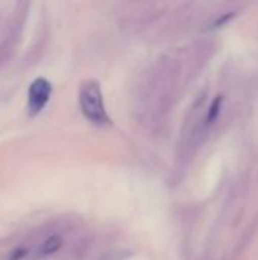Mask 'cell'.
Listing matches in <instances>:
<instances>
[{"label":"cell","mask_w":258,"mask_h":260,"mask_svg":"<svg viewBox=\"0 0 258 260\" xmlns=\"http://www.w3.org/2000/svg\"><path fill=\"white\" fill-rule=\"evenodd\" d=\"M79 107L85 119L97 126H103L109 123V116L106 113L102 90L97 81L87 79L81 84L79 88Z\"/></svg>","instance_id":"1"},{"label":"cell","mask_w":258,"mask_h":260,"mask_svg":"<svg viewBox=\"0 0 258 260\" xmlns=\"http://www.w3.org/2000/svg\"><path fill=\"white\" fill-rule=\"evenodd\" d=\"M52 96V84L46 78H36L30 82L27 90V111L29 116H36L44 110Z\"/></svg>","instance_id":"2"},{"label":"cell","mask_w":258,"mask_h":260,"mask_svg":"<svg viewBox=\"0 0 258 260\" xmlns=\"http://www.w3.org/2000/svg\"><path fill=\"white\" fill-rule=\"evenodd\" d=\"M62 244H64V241H62V238H61L59 235H52V236H49L47 239H44L43 244H40V247H38V250H36V254L41 256V257H43V256L55 254V253H58V251L61 250Z\"/></svg>","instance_id":"3"},{"label":"cell","mask_w":258,"mask_h":260,"mask_svg":"<svg viewBox=\"0 0 258 260\" xmlns=\"http://www.w3.org/2000/svg\"><path fill=\"white\" fill-rule=\"evenodd\" d=\"M24 256H26V250H23V248H17V250H14V251L8 253V254L5 256V260H21Z\"/></svg>","instance_id":"4"}]
</instances>
